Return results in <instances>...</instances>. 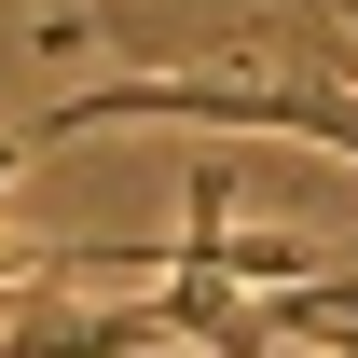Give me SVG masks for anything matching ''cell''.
Listing matches in <instances>:
<instances>
[{
	"label": "cell",
	"instance_id": "6da1fadb",
	"mask_svg": "<svg viewBox=\"0 0 358 358\" xmlns=\"http://www.w3.org/2000/svg\"><path fill=\"white\" fill-rule=\"evenodd\" d=\"M179 262L234 275V289H303V275H331V248H317V234H234V179L193 166V234H179Z\"/></svg>",
	"mask_w": 358,
	"mask_h": 358
},
{
	"label": "cell",
	"instance_id": "7a4b0ae2",
	"mask_svg": "<svg viewBox=\"0 0 358 358\" xmlns=\"http://www.w3.org/2000/svg\"><path fill=\"white\" fill-rule=\"evenodd\" d=\"M69 14H83V0H69Z\"/></svg>",
	"mask_w": 358,
	"mask_h": 358
}]
</instances>
